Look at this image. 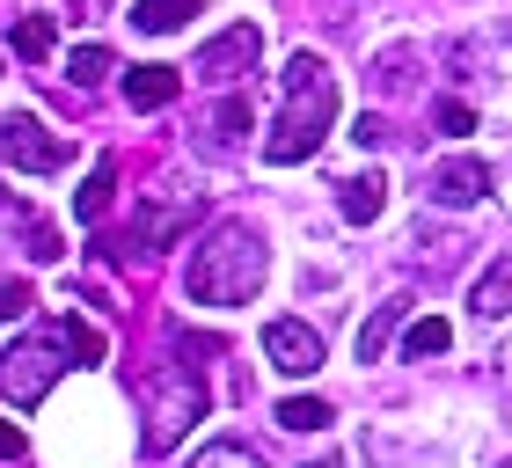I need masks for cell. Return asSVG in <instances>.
I'll list each match as a JSON object with an SVG mask.
<instances>
[{
  "instance_id": "4",
  "label": "cell",
  "mask_w": 512,
  "mask_h": 468,
  "mask_svg": "<svg viewBox=\"0 0 512 468\" xmlns=\"http://www.w3.org/2000/svg\"><path fill=\"white\" fill-rule=\"evenodd\" d=\"M0 161H8V169H22V176H52V169H66V161H74V147H66V139H52L30 110H15V117H0Z\"/></svg>"
},
{
  "instance_id": "12",
  "label": "cell",
  "mask_w": 512,
  "mask_h": 468,
  "mask_svg": "<svg viewBox=\"0 0 512 468\" xmlns=\"http://www.w3.org/2000/svg\"><path fill=\"white\" fill-rule=\"evenodd\" d=\"M125 103L132 110H169L176 103V74L169 66H132L125 74Z\"/></svg>"
},
{
  "instance_id": "18",
  "label": "cell",
  "mask_w": 512,
  "mask_h": 468,
  "mask_svg": "<svg viewBox=\"0 0 512 468\" xmlns=\"http://www.w3.org/2000/svg\"><path fill=\"white\" fill-rule=\"evenodd\" d=\"M278 425L286 432H322V425H337V410L322 403V395H293V403H278Z\"/></svg>"
},
{
  "instance_id": "17",
  "label": "cell",
  "mask_w": 512,
  "mask_h": 468,
  "mask_svg": "<svg viewBox=\"0 0 512 468\" xmlns=\"http://www.w3.org/2000/svg\"><path fill=\"white\" fill-rule=\"evenodd\" d=\"M242 132H249V103L242 96H227V103L205 110V147H235Z\"/></svg>"
},
{
  "instance_id": "24",
  "label": "cell",
  "mask_w": 512,
  "mask_h": 468,
  "mask_svg": "<svg viewBox=\"0 0 512 468\" xmlns=\"http://www.w3.org/2000/svg\"><path fill=\"white\" fill-rule=\"evenodd\" d=\"M15 315H30V286H22V278L0 286V322H15Z\"/></svg>"
},
{
  "instance_id": "16",
  "label": "cell",
  "mask_w": 512,
  "mask_h": 468,
  "mask_svg": "<svg viewBox=\"0 0 512 468\" xmlns=\"http://www.w3.org/2000/svg\"><path fill=\"white\" fill-rule=\"evenodd\" d=\"M110 74H118V59H110L103 44H74V52H66V81L74 88H103Z\"/></svg>"
},
{
  "instance_id": "15",
  "label": "cell",
  "mask_w": 512,
  "mask_h": 468,
  "mask_svg": "<svg viewBox=\"0 0 512 468\" xmlns=\"http://www.w3.org/2000/svg\"><path fill=\"white\" fill-rule=\"evenodd\" d=\"M110 198H118V161H96V169H88V183H81V198H74V213L96 227V220L110 213Z\"/></svg>"
},
{
  "instance_id": "19",
  "label": "cell",
  "mask_w": 512,
  "mask_h": 468,
  "mask_svg": "<svg viewBox=\"0 0 512 468\" xmlns=\"http://www.w3.org/2000/svg\"><path fill=\"white\" fill-rule=\"evenodd\" d=\"M8 44H15V59H30V66L52 59V15H15V37Z\"/></svg>"
},
{
  "instance_id": "1",
  "label": "cell",
  "mask_w": 512,
  "mask_h": 468,
  "mask_svg": "<svg viewBox=\"0 0 512 468\" xmlns=\"http://www.w3.org/2000/svg\"><path fill=\"white\" fill-rule=\"evenodd\" d=\"M330 125H337V74L315 52H293L286 74H278V125L264 139V161L271 169L308 161L322 139H330Z\"/></svg>"
},
{
  "instance_id": "5",
  "label": "cell",
  "mask_w": 512,
  "mask_h": 468,
  "mask_svg": "<svg viewBox=\"0 0 512 468\" xmlns=\"http://www.w3.org/2000/svg\"><path fill=\"white\" fill-rule=\"evenodd\" d=\"M256 52H264V37H256V22H235V30H227V37H213V44H205V52L191 59V74H205L213 88H235V81L249 74V66H256Z\"/></svg>"
},
{
  "instance_id": "26",
  "label": "cell",
  "mask_w": 512,
  "mask_h": 468,
  "mask_svg": "<svg viewBox=\"0 0 512 468\" xmlns=\"http://www.w3.org/2000/svg\"><path fill=\"white\" fill-rule=\"evenodd\" d=\"M352 139H359V147H381V139H388V125H381V117H359V125H352Z\"/></svg>"
},
{
  "instance_id": "21",
  "label": "cell",
  "mask_w": 512,
  "mask_h": 468,
  "mask_svg": "<svg viewBox=\"0 0 512 468\" xmlns=\"http://www.w3.org/2000/svg\"><path fill=\"white\" fill-rule=\"evenodd\" d=\"M59 337H66V359H74V366H96L103 351H110V344H103L96 330H88V322H74V315L59 322Z\"/></svg>"
},
{
  "instance_id": "10",
  "label": "cell",
  "mask_w": 512,
  "mask_h": 468,
  "mask_svg": "<svg viewBox=\"0 0 512 468\" xmlns=\"http://www.w3.org/2000/svg\"><path fill=\"white\" fill-rule=\"evenodd\" d=\"M469 308H476L483 322H498V315H512V249H505L498 264H491V271L476 278V286H469Z\"/></svg>"
},
{
  "instance_id": "3",
  "label": "cell",
  "mask_w": 512,
  "mask_h": 468,
  "mask_svg": "<svg viewBox=\"0 0 512 468\" xmlns=\"http://www.w3.org/2000/svg\"><path fill=\"white\" fill-rule=\"evenodd\" d=\"M59 366H66V337H52V330L15 337L8 351H0V395H8L15 410H37L44 395H52Z\"/></svg>"
},
{
  "instance_id": "6",
  "label": "cell",
  "mask_w": 512,
  "mask_h": 468,
  "mask_svg": "<svg viewBox=\"0 0 512 468\" xmlns=\"http://www.w3.org/2000/svg\"><path fill=\"white\" fill-rule=\"evenodd\" d=\"M205 220V198L198 191H161L154 205H147V213H139V227H132V249H161V242H176V234L183 227H198Z\"/></svg>"
},
{
  "instance_id": "13",
  "label": "cell",
  "mask_w": 512,
  "mask_h": 468,
  "mask_svg": "<svg viewBox=\"0 0 512 468\" xmlns=\"http://www.w3.org/2000/svg\"><path fill=\"white\" fill-rule=\"evenodd\" d=\"M403 315H410V300H403V293H395V300H381V308L366 315V330H359V366H374L381 351H388V337L403 330Z\"/></svg>"
},
{
  "instance_id": "20",
  "label": "cell",
  "mask_w": 512,
  "mask_h": 468,
  "mask_svg": "<svg viewBox=\"0 0 512 468\" xmlns=\"http://www.w3.org/2000/svg\"><path fill=\"white\" fill-rule=\"evenodd\" d=\"M447 344H454V322H447V315H425V322H410V337H403V351H410V359H439Z\"/></svg>"
},
{
  "instance_id": "9",
  "label": "cell",
  "mask_w": 512,
  "mask_h": 468,
  "mask_svg": "<svg viewBox=\"0 0 512 468\" xmlns=\"http://www.w3.org/2000/svg\"><path fill=\"white\" fill-rule=\"evenodd\" d=\"M483 191H491V169H483L476 154H454V161H439V169H432V198L454 205V213H461V205H476Z\"/></svg>"
},
{
  "instance_id": "8",
  "label": "cell",
  "mask_w": 512,
  "mask_h": 468,
  "mask_svg": "<svg viewBox=\"0 0 512 468\" xmlns=\"http://www.w3.org/2000/svg\"><path fill=\"white\" fill-rule=\"evenodd\" d=\"M198 410H205V381H198V373H183V388H176V403H161V410H154V432H147V454L161 461V454H169V447H176V439H183V432H191V425H198Z\"/></svg>"
},
{
  "instance_id": "11",
  "label": "cell",
  "mask_w": 512,
  "mask_h": 468,
  "mask_svg": "<svg viewBox=\"0 0 512 468\" xmlns=\"http://www.w3.org/2000/svg\"><path fill=\"white\" fill-rule=\"evenodd\" d=\"M337 205H344V220H352V227H374V220L388 213V183L366 169V176H352V183L337 191Z\"/></svg>"
},
{
  "instance_id": "23",
  "label": "cell",
  "mask_w": 512,
  "mask_h": 468,
  "mask_svg": "<svg viewBox=\"0 0 512 468\" xmlns=\"http://www.w3.org/2000/svg\"><path fill=\"white\" fill-rule=\"evenodd\" d=\"M439 132H447V139L476 132V110H469V103H439Z\"/></svg>"
},
{
  "instance_id": "22",
  "label": "cell",
  "mask_w": 512,
  "mask_h": 468,
  "mask_svg": "<svg viewBox=\"0 0 512 468\" xmlns=\"http://www.w3.org/2000/svg\"><path fill=\"white\" fill-rule=\"evenodd\" d=\"M198 461H205V468H227V461H242V468H249L256 447H249V439H213V447H198Z\"/></svg>"
},
{
  "instance_id": "2",
  "label": "cell",
  "mask_w": 512,
  "mask_h": 468,
  "mask_svg": "<svg viewBox=\"0 0 512 468\" xmlns=\"http://www.w3.org/2000/svg\"><path fill=\"white\" fill-rule=\"evenodd\" d=\"M264 271H271L264 234H256L249 220H213V227H205V242L191 249L183 286H191V300H205V308H242V300H256Z\"/></svg>"
},
{
  "instance_id": "7",
  "label": "cell",
  "mask_w": 512,
  "mask_h": 468,
  "mask_svg": "<svg viewBox=\"0 0 512 468\" xmlns=\"http://www.w3.org/2000/svg\"><path fill=\"white\" fill-rule=\"evenodd\" d=\"M264 351H271L278 373H293V381H308V373L322 366V337L308 330V322H293V315L264 322Z\"/></svg>"
},
{
  "instance_id": "27",
  "label": "cell",
  "mask_w": 512,
  "mask_h": 468,
  "mask_svg": "<svg viewBox=\"0 0 512 468\" xmlns=\"http://www.w3.org/2000/svg\"><path fill=\"white\" fill-rule=\"evenodd\" d=\"M74 8H110V0H74Z\"/></svg>"
},
{
  "instance_id": "25",
  "label": "cell",
  "mask_w": 512,
  "mask_h": 468,
  "mask_svg": "<svg viewBox=\"0 0 512 468\" xmlns=\"http://www.w3.org/2000/svg\"><path fill=\"white\" fill-rule=\"evenodd\" d=\"M0 461H30V439H22L8 417H0Z\"/></svg>"
},
{
  "instance_id": "14",
  "label": "cell",
  "mask_w": 512,
  "mask_h": 468,
  "mask_svg": "<svg viewBox=\"0 0 512 468\" xmlns=\"http://www.w3.org/2000/svg\"><path fill=\"white\" fill-rule=\"evenodd\" d=\"M198 8H205V0H139V8H132V30H139V37H169V30H183Z\"/></svg>"
}]
</instances>
